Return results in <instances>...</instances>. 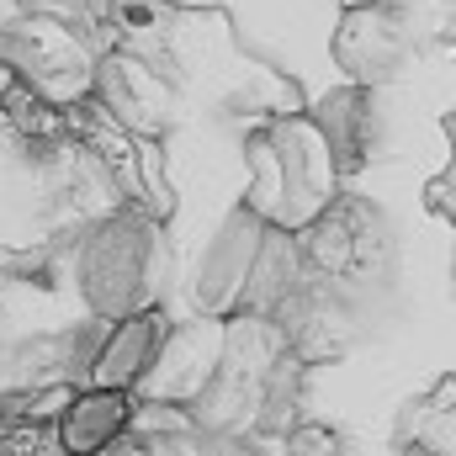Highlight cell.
I'll list each match as a JSON object with an SVG mask.
<instances>
[{
	"mask_svg": "<svg viewBox=\"0 0 456 456\" xmlns=\"http://www.w3.org/2000/svg\"><path fill=\"white\" fill-rule=\"evenodd\" d=\"M249 165H255V186H249V208L276 228H308L324 218V208L335 202V181H340V159L330 149V133L292 117L276 122L271 133H260L249 143Z\"/></svg>",
	"mask_w": 456,
	"mask_h": 456,
	"instance_id": "cell-1",
	"label": "cell"
},
{
	"mask_svg": "<svg viewBox=\"0 0 456 456\" xmlns=\"http://www.w3.org/2000/svg\"><path fill=\"white\" fill-rule=\"evenodd\" d=\"M159 281H165V239L149 218L117 213L112 224L91 233V244L80 255V292H86L91 314H102L112 324L122 314L154 308Z\"/></svg>",
	"mask_w": 456,
	"mask_h": 456,
	"instance_id": "cell-2",
	"label": "cell"
},
{
	"mask_svg": "<svg viewBox=\"0 0 456 456\" xmlns=\"http://www.w3.org/2000/svg\"><path fill=\"white\" fill-rule=\"evenodd\" d=\"M165 340H170V319H165L159 303L112 319L102 330V340H96L91 366H86L91 387H127V393L143 387L149 371H154V361H159V350H165Z\"/></svg>",
	"mask_w": 456,
	"mask_h": 456,
	"instance_id": "cell-3",
	"label": "cell"
},
{
	"mask_svg": "<svg viewBox=\"0 0 456 456\" xmlns=\"http://www.w3.org/2000/svg\"><path fill=\"white\" fill-rule=\"evenodd\" d=\"M138 419V393L127 387H75L59 409V419L48 425L53 430V446L59 456H96L107 452L112 441H122Z\"/></svg>",
	"mask_w": 456,
	"mask_h": 456,
	"instance_id": "cell-4",
	"label": "cell"
},
{
	"mask_svg": "<svg viewBox=\"0 0 456 456\" xmlns=\"http://www.w3.org/2000/svg\"><path fill=\"white\" fill-rule=\"evenodd\" d=\"M96 456H154V446H149V436H143V430H127L122 441H112L107 452H96Z\"/></svg>",
	"mask_w": 456,
	"mask_h": 456,
	"instance_id": "cell-5",
	"label": "cell"
},
{
	"mask_svg": "<svg viewBox=\"0 0 456 456\" xmlns=\"http://www.w3.org/2000/svg\"><path fill=\"white\" fill-rule=\"evenodd\" d=\"M436 202L456 213V122H452V170H446V181L436 186Z\"/></svg>",
	"mask_w": 456,
	"mask_h": 456,
	"instance_id": "cell-6",
	"label": "cell"
}]
</instances>
